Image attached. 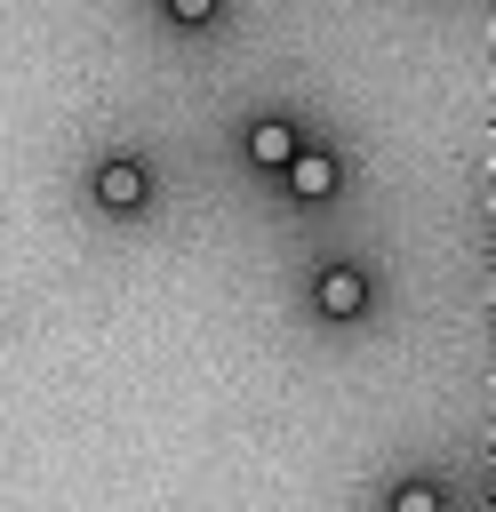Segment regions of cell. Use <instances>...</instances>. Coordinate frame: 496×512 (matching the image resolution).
Returning a JSON list of instances; mask_svg holds the SVG:
<instances>
[{
	"label": "cell",
	"instance_id": "4",
	"mask_svg": "<svg viewBox=\"0 0 496 512\" xmlns=\"http://www.w3.org/2000/svg\"><path fill=\"white\" fill-rule=\"evenodd\" d=\"M280 192H288V200H304V208H328V200L344 192V160H336V144H320V136H312V144L280 168Z\"/></svg>",
	"mask_w": 496,
	"mask_h": 512
},
{
	"label": "cell",
	"instance_id": "1",
	"mask_svg": "<svg viewBox=\"0 0 496 512\" xmlns=\"http://www.w3.org/2000/svg\"><path fill=\"white\" fill-rule=\"evenodd\" d=\"M304 312L328 320V328L368 320V312H376V272H368L360 256H320V264L304 272Z\"/></svg>",
	"mask_w": 496,
	"mask_h": 512
},
{
	"label": "cell",
	"instance_id": "5",
	"mask_svg": "<svg viewBox=\"0 0 496 512\" xmlns=\"http://www.w3.org/2000/svg\"><path fill=\"white\" fill-rule=\"evenodd\" d=\"M384 512H448V488H440L432 472H400V480L384 488Z\"/></svg>",
	"mask_w": 496,
	"mask_h": 512
},
{
	"label": "cell",
	"instance_id": "2",
	"mask_svg": "<svg viewBox=\"0 0 496 512\" xmlns=\"http://www.w3.org/2000/svg\"><path fill=\"white\" fill-rule=\"evenodd\" d=\"M152 160L144 152H104L96 168H88V208L96 216H112V224H128V216H144L152 208Z\"/></svg>",
	"mask_w": 496,
	"mask_h": 512
},
{
	"label": "cell",
	"instance_id": "3",
	"mask_svg": "<svg viewBox=\"0 0 496 512\" xmlns=\"http://www.w3.org/2000/svg\"><path fill=\"white\" fill-rule=\"evenodd\" d=\"M304 144H312V128H304L296 112H248V120H240V160H248L256 176H280Z\"/></svg>",
	"mask_w": 496,
	"mask_h": 512
},
{
	"label": "cell",
	"instance_id": "6",
	"mask_svg": "<svg viewBox=\"0 0 496 512\" xmlns=\"http://www.w3.org/2000/svg\"><path fill=\"white\" fill-rule=\"evenodd\" d=\"M160 24L168 32H208V24H224V8L216 0H160Z\"/></svg>",
	"mask_w": 496,
	"mask_h": 512
}]
</instances>
